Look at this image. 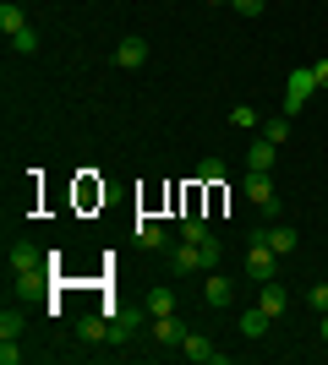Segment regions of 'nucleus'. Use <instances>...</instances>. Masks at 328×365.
Wrapping results in <instances>:
<instances>
[{
  "mask_svg": "<svg viewBox=\"0 0 328 365\" xmlns=\"http://www.w3.org/2000/svg\"><path fill=\"white\" fill-rule=\"evenodd\" d=\"M22 349H16V338H0V365H16Z\"/></svg>",
  "mask_w": 328,
  "mask_h": 365,
  "instance_id": "24",
  "label": "nucleus"
},
{
  "mask_svg": "<svg viewBox=\"0 0 328 365\" xmlns=\"http://www.w3.org/2000/svg\"><path fill=\"white\" fill-rule=\"evenodd\" d=\"M197 180H203V185H219V180H224V158H203V164H197Z\"/></svg>",
  "mask_w": 328,
  "mask_h": 365,
  "instance_id": "20",
  "label": "nucleus"
},
{
  "mask_svg": "<svg viewBox=\"0 0 328 365\" xmlns=\"http://www.w3.org/2000/svg\"><path fill=\"white\" fill-rule=\"evenodd\" d=\"M247 240H263L268 251H274V257H290V251L301 245V235H296L290 224H279V218H274V224H257V229L247 235Z\"/></svg>",
  "mask_w": 328,
  "mask_h": 365,
  "instance_id": "4",
  "label": "nucleus"
},
{
  "mask_svg": "<svg viewBox=\"0 0 328 365\" xmlns=\"http://www.w3.org/2000/svg\"><path fill=\"white\" fill-rule=\"evenodd\" d=\"M203 6H230V0H203Z\"/></svg>",
  "mask_w": 328,
  "mask_h": 365,
  "instance_id": "29",
  "label": "nucleus"
},
{
  "mask_svg": "<svg viewBox=\"0 0 328 365\" xmlns=\"http://www.w3.org/2000/svg\"><path fill=\"white\" fill-rule=\"evenodd\" d=\"M142 311H148V317H175V289H164V284L148 289L142 294Z\"/></svg>",
  "mask_w": 328,
  "mask_h": 365,
  "instance_id": "12",
  "label": "nucleus"
},
{
  "mask_svg": "<svg viewBox=\"0 0 328 365\" xmlns=\"http://www.w3.org/2000/svg\"><path fill=\"white\" fill-rule=\"evenodd\" d=\"M6 262H11V273H28V267H44L49 257H39V245H28V240H11Z\"/></svg>",
  "mask_w": 328,
  "mask_h": 365,
  "instance_id": "10",
  "label": "nucleus"
},
{
  "mask_svg": "<svg viewBox=\"0 0 328 365\" xmlns=\"http://www.w3.org/2000/svg\"><path fill=\"white\" fill-rule=\"evenodd\" d=\"M307 300H312V311L323 317V311H328V284H312V294H307Z\"/></svg>",
  "mask_w": 328,
  "mask_h": 365,
  "instance_id": "25",
  "label": "nucleus"
},
{
  "mask_svg": "<svg viewBox=\"0 0 328 365\" xmlns=\"http://www.w3.org/2000/svg\"><path fill=\"white\" fill-rule=\"evenodd\" d=\"M192 273H214V257H208L203 245H192V240L170 245V278H192Z\"/></svg>",
  "mask_w": 328,
  "mask_h": 365,
  "instance_id": "1",
  "label": "nucleus"
},
{
  "mask_svg": "<svg viewBox=\"0 0 328 365\" xmlns=\"http://www.w3.org/2000/svg\"><path fill=\"white\" fill-rule=\"evenodd\" d=\"M203 300L214 305V311H224V305H235V284L224 273H208V284H203Z\"/></svg>",
  "mask_w": 328,
  "mask_h": 365,
  "instance_id": "9",
  "label": "nucleus"
},
{
  "mask_svg": "<svg viewBox=\"0 0 328 365\" xmlns=\"http://www.w3.org/2000/svg\"><path fill=\"white\" fill-rule=\"evenodd\" d=\"M230 120L241 125V131H252V125H257V109H247V104H241V109H235V115H230Z\"/></svg>",
  "mask_w": 328,
  "mask_h": 365,
  "instance_id": "26",
  "label": "nucleus"
},
{
  "mask_svg": "<svg viewBox=\"0 0 328 365\" xmlns=\"http://www.w3.org/2000/svg\"><path fill=\"white\" fill-rule=\"evenodd\" d=\"M11 49H16V55H33V49H39V33H33V28L11 33Z\"/></svg>",
  "mask_w": 328,
  "mask_h": 365,
  "instance_id": "22",
  "label": "nucleus"
},
{
  "mask_svg": "<svg viewBox=\"0 0 328 365\" xmlns=\"http://www.w3.org/2000/svg\"><path fill=\"white\" fill-rule=\"evenodd\" d=\"M181 338H187V322H181V317H148V344H159V349H181Z\"/></svg>",
  "mask_w": 328,
  "mask_h": 365,
  "instance_id": "5",
  "label": "nucleus"
},
{
  "mask_svg": "<svg viewBox=\"0 0 328 365\" xmlns=\"http://www.w3.org/2000/svg\"><path fill=\"white\" fill-rule=\"evenodd\" d=\"M247 202L263 218H279V191H274V180H268L263 169H247Z\"/></svg>",
  "mask_w": 328,
  "mask_h": 365,
  "instance_id": "3",
  "label": "nucleus"
},
{
  "mask_svg": "<svg viewBox=\"0 0 328 365\" xmlns=\"http://www.w3.org/2000/svg\"><path fill=\"white\" fill-rule=\"evenodd\" d=\"M268 322H274V317H268L263 305H252V311H241V338H263V333H268Z\"/></svg>",
  "mask_w": 328,
  "mask_h": 365,
  "instance_id": "16",
  "label": "nucleus"
},
{
  "mask_svg": "<svg viewBox=\"0 0 328 365\" xmlns=\"http://www.w3.org/2000/svg\"><path fill=\"white\" fill-rule=\"evenodd\" d=\"M181 240H192V245H208V240H219V235L208 229V218L187 213V218H181Z\"/></svg>",
  "mask_w": 328,
  "mask_h": 365,
  "instance_id": "15",
  "label": "nucleus"
},
{
  "mask_svg": "<svg viewBox=\"0 0 328 365\" xmlns=\"http://www.w3.org/2000/svg\"><path fill=\"white\" fill-rule=\"evenodd\" d=\"M137 245H142V251H170V235H164V224H154V218H137Z\"/></svg>",
  "mask_w": 328,
  "mask_h": 365,
  "instance_id": "11",
  "label": "nucleus"
},
{
  "mask_svg": "<svg viewBox=\"0 0 328 365\" xmlns=\"http://www.w3.org/2000/svg\"><path fill=\"white\" fill-rule=\"evenodd\" d=\"M257 305H263L268 317H284V305H290V294H284V284H279V278H268V284H263V294H257Z\"/></svg>",
  "mask_w": 328,
  "mask_h": 365,
  "instance_id": "13",
  "label": "nucleus"
},
{
  "mask_svg": "<svg viewBox=\"0 0 328 365\" xmlns=\"http://www.w3.org/2000/svg\"><path fill=\"white\" fill-rule=\"evenodd\" d=\"M312 71H317V88H328V61H317Z\"/></svg>",
  "mask_w": 328,
  "mask_h": 365,
  "instance_id": "27",
  "label": "nucleus"
},
{
  "mask_svg": "<svg viewBox=\"0 0 328 365\" xmlns=\"http://www.w3.org/2000/svg\"><path fill=\"white\" fill-rule=\"evenodd\" d=\"M22 327H28V317H22L16 305H6V311H0V338H22Z\"/></svg>",
  "mask_w": 328,
  "mask_h": 365,
  "instance_id": "19",
  "label": "nucleus"
},
{
  "mask_svg": "<svg viewBox=\"0 0 328 365\" xmlns=\"http://www.w3.org/2000/svg\"><path fill=\"white\" fill-rule=\"evenodd\" d=\"M274 267H279V257H274L263 240H247V278L268 284V278H274Z\"/></svg>",
  "mask_w": 328,
  "mask_h": 365,
  "instance_id": "6",
  "label": "nucleus"
},
{
  "mask_svg": "<svg viewBox=\"0 0 328 365\" xmlns=\"http://www.w3.org/2000/svg\"><path fill=\"white\" fill-rule=\"evenodd\" d=\"M115 66H121V71H142V66H148V44H142V38H121V44H115Z\"/></svg>",
  "mask_w": 328,
  "mask_h": 365,
  "instance_id": "7",
  "label": "nucleus"
},
{
  "mask_svg": "<svg viewBox=\"0 0 328 365\" xmlns=\"http://www.w3.org/2000/svg\"><path fill=\"white\" fill-rule=\"evenodd\" d=\"M317 338H323V344H328V311H323V317H317Z\"/></svg>",
  "mask_w": 328,
  "mask_h": 365,
  "instance_id": "28",
  "label": "nucleus"
},
{
  "mask_svg": "<svg viewBox=\"0 0 328 365\" xmlns=\"http://www.w3.org/2000/svg\"><path fill=\"white\" fill-rule=\"evenodd\" d=\"M263 137L274 142V148H279V142L290 137V115H279V120H263Z\"/></svg>",
  "mask_w": 328,
  "mask_h": 365,
  "instance_id": "21",
  "label": "nucleus"
},
{
  "mask_svg": "<svg viewBox=\"0 0 328 365\" xmlns=\"http://www.w3.org/2000/svg\"><path fill=\"white\" fill-rule=\"evenodd\" d=\"M181 354H187V360H197V365H219V360H224V354H219L203 333H187V338H181Z\"/></svg>",
  "mask_w": 328,
  "mask_h": 365,
  "instance_id": "8",
  "label": "nucleus"
},
{
  "mask_svg": "<svg viewBox=\"0 0 328 365\" xmlns=\"http://www.w3.org/2000/svg\"><path fill=\"white\" fill-rule=\"evenodd\" d=\"M247 169H263V175L274 169V142H268V137H257V142L247 148Z\"/></svg>",
  "mask_w": 328,
  "mask_h": 365,
  "instance_id": "17",
  "label": "nucleus"
},
{
  "mask_svg": "<svg viewBox=\"0 0 328 365\" xmlns=\"http://www.w3.org/2000/svg\"><path fill=\"white\" fill-rule=\"evenodd\" d=\"M77 338H82V344H109V317H104V311H99V317H82Z\"/></svg>",
  "mask_w": 328,
  "mask_h": 365,
  "instance_id": "14",
  "label": "nucleus"
},
{
  "mask_svg": "<svg viewBox=\"0 0 328 365\" xmlns=\"http://www.w3.org/2000/svg\"><path fill=\"white\" fill-rule=\"evenodd\" d=\"M263 6L268 0H230V11H241V16H263Z\"/></svg>",
  "mask_w": 328,
  "mask_h": 365,
  "instance_id": "23",
  "label": "nucleus"
},
{
  "mask_svg": "<svg viewBox=\"0 0 328 365\" xmlns=\"http://www.w3.org/2000/svg\"><path fill=\"white\" fill-rule=\"evenodd\" d=\"M312 88H317V71H312V66H296V71L284 76V115H301L307 98H312Z\"/></svg>",
  "mask_w": 328,
  "mask_h": 365,
  "instance_id": "2",
  "label": "nucleus"
},
{
  "mask_svg": "<svg viewBox=\"0 0 328 365\" xmlns=\"http://www.w3.org/2000/svg\"><path fill=\"white\" fill-rule=\"evenodd\" d=\"M0 28H6V38L28 28V16H22V6H16V0H6V6H0Z\"/></svg>",
  "mask_w": 328,
  "mask_h": 365,
  "instance_id": "18",
  "label": "nucleus"
}]
</instances>
